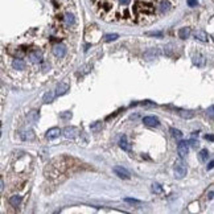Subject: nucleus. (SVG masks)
<instances>
[{
  "label": "nucleus",
  "mask_w": 214,
  "mask_h": 214,
  "mask_svg": "<svg viewBox=\"0 0 214 214\" xmlns=\"http://www.w3.org/2000/svg\"><path fill=\"white\" fill-rule=\"evenodd\" d=\"M173 172H174V177L176 179H182V177L187 176V165L181 160H179V161L174 163Z\"/></svg>",
  "instance_id": "1"
},
{
  "label": "nucleus",
  "mask_w": 214,
  "mask_h": 214,
  "mask_svg": "<svg viewBox=\"0 0 214 214\" xmlns=\"http://www.w3.org/2000/svg\"><path fill=\"white\" fill-rule=\"evenodd\" d=\"M112 172H114L119 179H123V180H128L129 177H131L128 169H126V168L122 167V165H115V167L112 168Z\"/></svg>",
  "instance_id": "2"
},
{
  "label": "nucleus",
  "mask_w": 214,
  "mask_h": 214,
  "mask_svg": "<svg viewBox=\"0 0 214 214\" xmlns=\"http://www.w3.org/2000/svg\"><path fill=\"white\" fill-rule=\"evenodd\" d=\"M177 153H179L180 159H184L187 157V155L189 153V142H180L177 144Z\"/></svg>",
  "instance_id": "3"
},
{
  "label": "nucleus",
  "mask_w": 214,
  "mask_h": 214,
  "mask_svg": "<svg viewBox=\"0 0 214 214\" xmlns=\"http://www.w3.org/2000/svg\"><path fill=\"white\" fill-rule=\"evenodd\" d=\"M135 11H142L144 13H153L155 7L151 3H137L136 7H135Z\"/></svg>",
  "instance_id": "4"
},
{
  "label": "nucleus",
  "mask_w": 214,
  "mask_h": 214,
  "mask_svg": "<svg viewBox=\"0 0 214 214\" xmlns=\"http://www.w3.org/2000/svg\"><path fill=\"white\" fill-rule=\"evenodd\" d=\"M28 58H29L30 62H33V64H40L41 61H43V53L38 49L30 50L29 54H28Z\"/></svg>",
  "instance_id": "5"
},
{
  "label": "nucleus",
  "mask_w": 214,
  "mask_h": 214,
  "mask_svg": "<svg viewBox=\"0 0 214 214\" xmlns=\"http://www.w3.org/2000/svg\"><path fill=\"white\" fill-rule=\"evenodd\" d=\"M160 49L159 48H151V49H147L144 52V58L145 60H148V61H151V60H155V58H157L160 56Z\"/></svg>",
  "instance_id": "6"
},
{
  "label": "nucleus",
  "mask_w": 214,
  "mask_h": 214,
  "mask_svg": "<svg viewBox=\"0 0 214 214\" xmlns=\"http://www.w3.org/2000/svg\"><path fill=\"white\" fill-rule=\"evenodd\" d=\"M62 135L66 139H74L75 136L78 135V128H75V127H72V126H67V127H65L62 129Z\"/></svg>",
  "instance_id": "7"
},
{
  "label": "nucleus",
  "mask_w": 214,
  "mask_h": 214,
  "mask_svg": "<svg viewBox=\"0 0 214 214\" xmlns=\"http://www.w3.org/2000/svg\"><path fill=\"white\" fill-rule=\"evenodd\" d=\"M53 54L58 58H62L65 54H66V48L62 44H56L53 46Z\"/></svg>",
  "instance_id": "8"
},
{
  "label": "nucleus",
  "mask_w": 214,
  "mask_h": 214,
  "mask_svg": "<svg viewBox=\"0 0 214 214\" xmlns=\"http://www.w3.org/2000/svg\"><path fill=\"white\" fill-rule=\"evenodd\" d=\"M143 123H144L145 126H150V127H157V126L160 124L159 119H157L156 116H145L144 119H143Z\"/></svg>",
  "instance_id": "9"
},
{
  "label": "nucleus",
  "mask_w": 214,
  "mask_h": 214,
  "mask_svg": "<svg viewBox=\"0 0 214 214\" xmlns=\"http://www.w3.org/2000/svg\"><path fill=\"white\" fill-rule=\"evenodd\" d=\"M60 134H61L60 128H58V127H53V128L48 129V132H46V139L53 140V139H56V137L60 136Z\"/></svg>",
  "instance_id": "10"
},
{
  "label": "nucleus",
  "mask_w": 214,
  "mask_h": 214,
  "mask_svg": "<svg viewBox=\"0 0 214 214\" xmlns=\"http://www.w3.org/2000/svg\"><path fill=\"white\" fill-rule=\"evenodd\" d=\"M20 137L24 142H30V140L35 139V132L32 129H25V131H22L20 134Z\"/></svg>",
  "instance_id": "11"
},
{
  "label": "nucleus",
  "mask_w": 214,
  "mask_h": 214,
  "mask_svg": "<svg viewBox=\"0 0 214 214\" xmlns=\"http://www.w3.org/2000/svg\"><path fill=\"white\" fill-rule=\"evenodd\" d=\"M67 91H69V85H67L66 82L58 83L57 89H56V94L57 95H64V94H66Z\"/></svg>",
  "instance_id": "12"
},
{
  "label": "nucleus",
  "mask_w": 214,
  "mask_h": 214,
  "mask_svg": "<svg viewBox=\"0 0 214 214\" xmlns=\"http://www.w3.org/2000/svg\"><path fill=\"white\" fill-rule=\"evenodd\" d=\"M192 61H193V64L196 65V66H198V67L205 66V57L202 54H194Z\"/></svg>",
  "instance_id": "13"
},
{
  "label": "nucleus",
  "mask_w": 214,
  "mask_h": 214,
  "mask_svg": "<svg viewBox=\"0 0 214 214\" xmlns=\"http://www.w3.org/2000/svg\"><path fill=\"white\" fill-rule=\"evenodd\" d=\"M194 37H196V40L202 41V43H207V40H209L207 35L204 30H196V32H194Z\"/></svg>",
  "instance_id": "14"
},
{
  "label": "nucleus",
  "mask_w": 214,
  "mask_h": 214,
  "mask_svg": "<svg viewBox=\"0 0 214 214\" xmlns=\"http://www.w3.org/2000/svg\"><path fill=\"white\" fill-rule=\"evenodd\" d=\"M12 67L15 70H24L25 69V62L20 58H15L12 61Z\"/></svg>",
  "instance_id": "15"
},
{
  "label": "nucleus",
  "mask_w": 214,
  "mask_h": 214,
  "mask_svg": "<svg viewBox=\"0 0 214 214\" xmlns=\"http://www.w3.org/2000/svg\"><path fill=\"white\" fill-rule=\"evenodd\" d=\"M119 145H120V148H122V150H124V151H129V150H131V147H129V144L127 142V136H126V135H123V136L120 137Z\"/></svg>",
  "instance_id": "16"
},
{
  "label": "nucleus",
  "mask_w": 214,
  "mask_h": 214,
  "mask_svg": "<svg viewBox=\"0 0 214 214\" xmlns=\"http://www.w3.org/2000/svg\"><path fill=\"white\" fill-rule=\"evenodd\" d=\"M56 95L57 94H56L54 91H46L44 95V103H52L53 100H54Z\"/></svg>",
  "instance_id": "17"
},
{
  "label": "nucleus",
  "mask_w": 214,
  "mask_h": 214,
  "mask_svg": "<svg viewBox=\"0 0 214 214\" xmlns=\"http://www.w3.org/2000/svg\"><path fill=\"white\" fill-rule=\"evenodd\" d=\"M189 36H190V29L189 28H181V29L179 30V37L181 38V40H187Z\"/></svg>",
  "instance_id": "18"
},
{
  "label": "nucleus",
  "mask_w": 214,
  "mask_h": 214,
  "mask_svg": "<svg viewBox=\"0 0 214 214\" xmlns=\"http://www.w3.org/2000/svg\"><path fill=\"white\" fill-rule=\"evenodd\" d=\"M9 204L12 205L13 207H17L19 205L21 204V197H20V196H17V194H15V196L9 197Z\"/></svg>",
  "instance_id": "19"
},
{
  "label": "nucleus",
  "mask_w": 214,
  "mask_h": 214,
  "mask_svg": "<svg viewBox=\"0 0 214 214\" xmlns=\"http://www.w3.org/2000/svg\"><path fill=\"white\" fill-rule=\"evenodd\" d=\"M27 118H28V120H30L32 123H36V122L38 120V112H37V111H30V112H28Z\"/></svg>",
  "instance_id": "20"
},
{
  "label": "nucleus",
  "mask_w": 214,
  "mask_h": 214,
  "mask_svg": "<svg viewBox=\"0 0 214 214\" xmlns=\"http://www.w3.org/2000/svg\"><path fill=\"white\" fill-rule=\"evenodd\" d=\"M90 129L93 132H99L102 129V122H94L93 124H90Z\"/></svg>",
  "instance_id": "21"
},
{
  "label": "nucleus",
  "mask_w": 214,
  "mask_h": 214,
  "mask_svg": "<svg viewBox=\"0 0 214 214\" xmlns=\"http://www.w3.org/2000/svg\"><path fill=\"white\" fill-rule=\"evenodd\" d=\"M169 131H171L172 136H173L174 139H181V137H182V132L180 131V129H177V128H173V127H172V128L169 129Z\"/></svg>",
  "instance_id": "22"
},
{
  "label": "nucleus",
  "mask_w": 214,
  "mask_h": 214,
  "mask_svg": "<svg viewBox=\"0 0 214 214\" xmlns=\"http://www.w3.org/2000/svg\"><path fill=\"white\" fill-rule=\"evenodd\" d=\"M179 114H180V116L184 118V119H190V118L194 116V112H192V111H184V110H181Z\"/></svg>",
  "instance_id": "23"
},
{
  "label": "nucleus",
  "mask_w": 214,
  "mask_h": 214,
  "mask_svg": "<svg viewBox=\"0 0 214 214\" xmlns=\"http://www.w3.org/2000/svg\"><path fill=\"white\" fill-rule=\"evenodd\" d=\"M118 37H119V35H116V33H110V35L105 36V41H106V43H111V41L116 40Z\"/></svg>",
  "instance_id": "24"
},
{
  "label": "nucleus",
  "mask_w": 214,
  "mask_h": 214,
  "mask_svg": "<svg viewBox=\"0 0 214 214\" xmlns=\"http://www.w3.org/2000/svg\"><path fill=\"white\" fill-rule=\"evenodd\" d=\"M152 192L153 193H156V194H160V193H163V188H161V185L160 184H152Z\"/></svg>",
  "instance_id": "25"
},
{
  "label": "nucleus",
  "mask_w": 214,
  "mask_h": 214,
  "mask_svg": "<svg viewBox=\"0 0 214 214\" xmlns=\"http://www.w3.org/2000/svg\"><path fill=\"white\" fill-rule=\"evenodd\" d=\"M207 156H209V152H207V150H201V151H200L198 157H200V160H201V161H205V160L207 159Z\"/></svg>",
  "instance_id": "26"
},
{
  "label": "nucleus",
  "mask_w": 214,
  "mask_h": 214,
  "mask_svg": "<svg viewBox=\"0 0 214 214\" xmlns=\"http://www.w3.org/2000/svg\"><path fill=\"white\" fill-rule=\"evenodd\" d=\"M65 22H66L67 25L73 24V22H74V16H73L72 13H65Z\"/></svg>",
  "instance_id": "27"
},
{
  "label": "nucleus",
  "mask_w": 214,
  "mask_h": 214,
  "mask_svg": "<svg viewBox=\"0 0 214 214\" xmlns=\"http://www.w3.org/2000/svg\"><path fill=\"white\" fill-rule=\"evenodd\" d=\"M160 11H161L163 13L167 12V11H169V3L168 1H161V4H160Z\"/></svg>",
  "instance_id": "28"
},
{
  "label": "nucleus",
  "mask_w": 214,
  "mask_h": 214,
  "mask_svg": "<svg viewBox=\"0 0 214 214\" xmlns=\"http://www.w3.org/2000/svg\"><path fill=\"white\" fill-rule=\"evenodd\" d=\"M124 202L131 204V205H140V204H142L139 200H135V198H124Z\"/></svg>",
  "instance_id": "29"
},
{
  "label": "nucleus",
  "mask_w": 214,
  "mask_h": 214,
  "mask_svg": "<svg viewBox=\"0 0 214 214\" xmlns=\"http://www.w3.org/2000/svg\"><path fill=\"white\" fill-rule=\"evenodd\" d=\"M206 115L209 118H214V106H210V107H207V110H206Z\"/></svg>",
  "instance_id": "30"
},
{
  "label": "nucleus",
  "mask_w": 214,
  "mask_h": 214,
  "mask_svg": "<svg viewBox=\"0 0 214 214\" xmlns=\"http://www.w3.org/2000/svg\"><path fill=\"white\" fill-rule=\"evenodd\" d=\"M147 36H155V37H163L161 32H147Z\"/></svg>",
  "instance_id": "31"
},
{
  "label": "nucleus",
  "mask_w": 214,
  "mask_h": 214,
  "mask_svg": "<svg viewBox=\"0 0 214 214\" xmlns=\"http://www.w3.org/2000/svg\"><path fill=\"white\" fill-rule=\"evenodd\" d=\"M188 5H189V7H196L197 0H188Z\"/></svg>",
  "instance_id": "32"
},
{
  "label": "nucleus",
  "mask_w": 214,
  "mask_h": 214,
  "mask_svg": "<svg viewBox=\"0 0 214 214\" xmlns=\"http://www.w3.org/2000/svg\"><path fill=\"white\" fill-rule=\"evenodd\" d=\"M119 3L123 5H128L129 3H131V0H119Z\"/></svg>",
  "instance_id": "33"
},
{
  "label": "nucleus",
  "mask_w": 214,
  "mask_h": 214,
  "mask_svg": "<svg viewBox=\"0 0 214 214\" xmlns=\"http://www.w3.org/2000/svg\"><path fill=\"white\" fill-rule=\"evenodd\" d=\"M61 118H64V119H67V118H72V112H67V114H62V115H61Z\"/></svg>",
  "instance_id": "34"
},
{
  "label": "nucleus",
  "mask_w": 214,
  "mask_h": 214,
  "mask_svg": "<svg viewBox=\"0 0 214 214\" xmlns=\"http://www.w3.org/2000/svg\"><path fill=\"white\" fill-rule=\"evenodd\" d=\"M213 168H214V160H212V161H210L209 164H207V169H209V171L213 169Z\"/></svg>",
  "instance_id": "35"
},
{
  "label": "nucleus",
  "mask_w": 214,
  "mask_h": 214,
  "mask_svg": "<svg viewBox=\"0 0 214 214\" xmlns=\"http://www.w3.org/2000/svg\"><path fill=\"white\" fill-rule=\"evenodd\" d=\"M205 139H206V140H212V142H214V135H206V136H205Z\"/></svg>",
  "instance_id": "36"
},
{
  "label": "nucleus",
  "mask_w": 214,
  "mask_h": 214,
  "mask_svg": "<svg viewBox=\"0 0 214 214\" xmlns=\"http://www.w3.org/2000/svg\"><path fill=\"white\" fill-rule=\"evenodd\" d=\"M4 189V181H3V179L0 180V190Z\"/></svg>",
  "instance_id": "37"
},
{
  "label": "nucleus",
  "mask_w": 214,
  "mask_h": 214,
  "mask_svg": "<svg viewBox=\"0 0 214 214\" xmlns=\"http://www.w3.org/2000/svg\"><path fill=\"white\" fill-rule=\"evenodd\" d=\"M213 196H214V192H210L209 193V198H213Z\"/></svg>",
  "instance_id": "38"
}]
</instances>
